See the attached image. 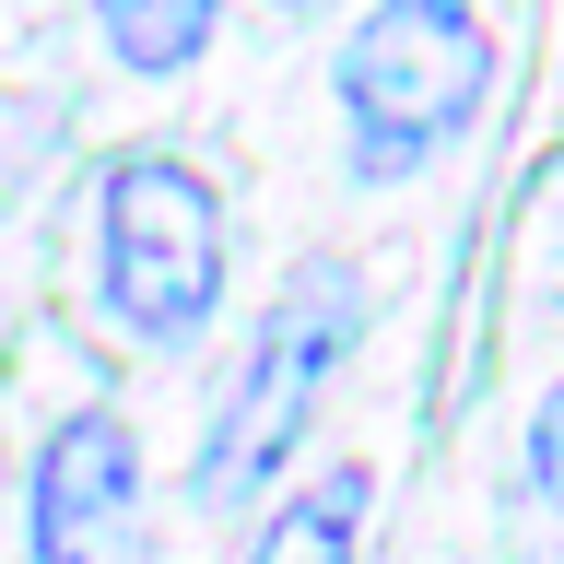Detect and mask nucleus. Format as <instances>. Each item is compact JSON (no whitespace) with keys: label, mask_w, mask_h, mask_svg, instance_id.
<instances>
[{"label":"nucleus","mask_w":564,"mask_h":564,"mask_svg":"<svg viewBox=\"0 0 564 564\" xmlns=\"http://www.w3.org/2000/svg\"><path fill=\"white\" fill-rule=\"evenodd\" d=\"M212 12H224V0H95L106 59L141 70V83H165V70L200 59V47H212Z\"/></svg>","instance_id":"5"},{"label":"nucleus","mask_w":564,"mask_h":564,"mask_svg":"<svg viewBox=\"0 0 564 564\" xmlns=\"http://www.w3.org/2000/svg\"><path fill=\"white\" fill-rule=\"evenodd\" d=\"M529 494H541V553L564 564V388L541 400V423H529Z\"/></svg>","instance_id":"7"},{"label":"nucleus","mask_w":564,"mask_h":564,"mask_svg":"<svg viewBox=\"0 0 564 564\" xmlns=\"http://www.w3.org/2000/svg\"><path fill=\"white\" fill-rule=\"evenodd\" d=\"M271 12H282V24H306V12H329V0H271Z\"/></svg>","instance_id":"8"},{"label":"nucleus","mask_w":564,"mask_h":564,"mask_svg":"<svg viewBox=\"0 0 564 564\" xmlns=\"http://www.w3.org/2000/svg\"><path fill=\"white\" fill-rule=\"evenodd\" d=\"M95 282L130 341H200L224 306V200L176 153H118L95 212Z\"/></svg>","instance_id":"2"},{"label":"nucleus","mask_w":564,"mask_h":564,"mask_svg":"<svg viewBox=\"0 0 564 564\" xmlns=\"http://www.w3.org/2000/svg\"><path fill=\"white\" fill-rule=\"evenodd\" d=\"M352 317H365V306H352V271H341V259H306V271L271 294L259 341H247V377L224 388V423H212V458H200V494H212V506H247V494L294 458L317 388L341 377V352H352Z\"/></svg>","instance_id":"3"},{"label":"nucleus","mask_w":564,"mask_h":564,"mask_svg":"<svg viewBox=\"0 0 564 564\" xmlns=\"http://www.w3.org/2000/svg\"><path fill=\"white\" fill-rule=\"evenodd\" d=\"M341 130L352 176H423L494 95V24L482 0H377L341 35Z\"/></svg>","instance_id":"1"},{"label":"nucleus","mask_w":564,"mask_h":564,"mask_svg":"<svg viewBox=\"0 0 564 564\" xmlns=\"http://www.w3.org/2000/svg\"><path fill=\"white\" fill-rule=\"evenodd\" d=\"M35 564H153V518H141V447L118 412H70L35 447Z\"/></svg>","instance_id":"4"},{"label":"nucleus","mask_w":564,"mask_h":564,"mask_svg":"<svg viewBox=\"0 0 564 564\" xmlns=\"http://www.w3.org/2000/svg\"><path fill=\"white\" fill-rule=\"evenodd\" d=\"M352 518H365V470H329L317 494H294V506L247 541V564H352Z\"/></svg>","instance_id":"6"}]
</instances>
